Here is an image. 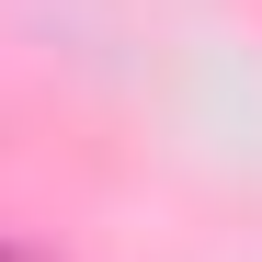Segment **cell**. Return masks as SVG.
Masks as SVG:
<instances>
[{"label":"cell","instance_id":"6da1fadb","mask_svg":"<svg viewBox=\"0 0 262 262\" xmlns=\"http://www.w3.org/2000/svg\"><path fill=\"white\" fill-rule=\"evenodd\" d=\"M0 262H46V251H34V239H0Z\"/></svg>","mask_w":262,"mask_h":262}]
</instances>
